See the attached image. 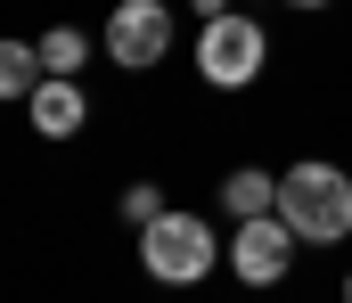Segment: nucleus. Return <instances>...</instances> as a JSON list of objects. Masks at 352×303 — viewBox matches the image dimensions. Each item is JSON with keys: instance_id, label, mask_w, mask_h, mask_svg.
I'll return each instance as SVG.
<instances>
[{"instance_id": "1a4fd4ad", "label": "nucleus", "mask_w": 352, "mask_h": 303, "mask_svg": "<svg viewBox=\"0 0 352 303\" xmlns=\"http://www.w3.org/2000/svg\"><path fill=\"white\" fill-rule=\"evenodd\" d=\"M82 58H90V41L74 25H50V33H41V66H50V74H82Z\"/></svg>"}, {"instance_id": "9b49d317", "label": "nucleus", "mask_w": 352, "mask_h": 303, "mask_svg": "<svg viewBox=\"0 0 352 303\" xmlns=\"http://www.w3.org/2000/svg\"><path fill=\"white\" fill-rule=\"evenodd\" d=\"M295 8H320V0H295Z\"/></svg>"}, {"instance_id": "20e7f679", "label": "nucleus", "mask_w": 352, "mask_h": 303, "mask_svg": "<svg viewBox=\"0 0 352 303\" xmlns=\"http://www.w3.org/2000/svg\"><path fill=\"white\" fill-rule=\"evenodd\" d=\"M287 262H295V229H287V213L238 221V238H230V271H238V287H278Z\"/></svg>"}, {"instance_id": "f257e3e1", "label": "nucleus", "mask_w": 352, "mask_h": 303, "mask_svg": "<svg viewBox=\"0 0 352 303\" xmlns=\"http://www.w3.org/2000/svg\"><path fill=\"white\" fill-rule=\"evenodd\" d=\"M278 213H287L295 238L336 246V238L352 229V181L336 172V164H295V172H278Z\"/></svg>"}, {"instance_id": "423d86ee", "label": "nucleus", "mask_w": 352, "mask_h": 303, "mask_svg": "<svg viewBox=\"0 0 352 303\" xmlns=\"http://www.w3.org/2000/svg\"><path fill=\"white\" fill-rule=\"evenodd\" d=\"M33 131H41V139H74V131H82V91H74V74H50V82H41V91H33Z\"/></svg>"}, {"instance_id": "7ed1b4c3", "label": "nucleus", "mask_w": 352, "mask_h": 303, "mask_svg": "<svg viewBox=\"0 0 352 303\" xmlns=\"http://www.w3.org/2000/svg\"><path fill=\"white\" fill-rule=\"evenodd\" d=\"M270 41L254 16H238V8H221V16H205V33H197V74L213 82V91H246L254 74H263Z\"/></svg>"}, {"instance_id": "0eeeda50", "label": "nucleus", "mask_w": 352, "mask_h": 303, "mask_svg": "<svg viewBox=\"0 0 352 303\" xmlns=\"http://www.w3.org/2000/svg\"><path fill=\"white\" fill-rule=\"evenodd\" d=\"M221 205H230L238 221H254V213H278V181L246 164V172H230V181H221Z\"/></svg>"}, {"instance_id": "6e6552de", "label": "nucleus", "mask_w": 352, "mask_h": 303, "mask_svg": "<svg viewBox=\"0 0 352 303\" xmlns=\"http://www.w3.org/2000/svg\"><path fill=\"white\" fill-rule=\"evenodd\" d=\"M41 82H50V66H41V41H8V49H0V91H8V99H33Z\"/></svg>"}, {"instance_id": "f8f14e48", "label": "nucleus", "mask_w": 352, "mask_h": 303, "mask_svg": "<svg viewBox=\"0 0 352 303\" xmlns=\"http://www.w3.org/2000/svg\"><path fill=\"white\" fill-rule=\"evenodd\" d=\"M344 303H352V279H344Z\"/></svg>"}, {"instance_id": "39448f33", "label": "nucleus", "mask_w": 352, "mask_h": 303, "mask_svg": "<svg viewBox=\"0 0 352 303\" xmlns=\"http://www.w3.org/2000/svg\"><path fill=\"white\" fill-rule=\"evenodd\" d=\"M173 49V8L164 0H115V16H107V58L115 66H156Z\"/></svg>"}, {"instance_id": "f03ea898", "label": "nucleus", "mask_w": 352, "mask_h": 303, "mask_svg": "<svg viewBox=\"0 0 352 303\" xmlns=\"http://www.w3.org/2000/svg\"><path fill=\"white\" fill-rule=\"evenodd\" d=\"M140 262H148V279L156 287H197L213 262H221V246H213V229L197 221V213H156L148 229H140Z\"/></svg>"}, {"instance_id": "9d476101", "label": "nucleus", "mask_w": 352, "mask_h": 303, "mask_svg": "<svg viewBox=\"0 0 352 303\" xmlns=\"http://www.w3.org/2000/svg\"><path fill=\"white\" fill-rule=\"evenodd\" d=\"M123 213H131V221H140V229H148V221H156V213H164V197H156V189H148V181H140V189H123Z\"/></svg>"}]
</instances>
